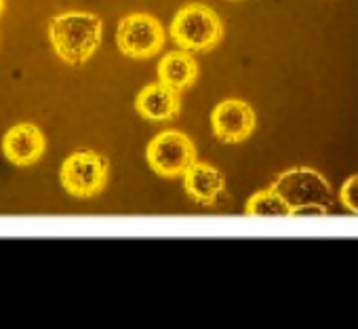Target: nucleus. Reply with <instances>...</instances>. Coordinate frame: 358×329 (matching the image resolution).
<instances>
[{
	"mask_svg": "<svg viewBox=\"0 0 358 329\" xmlns=\"http://www.w3.org/2000/svg\"><path fill=\"white\" fill-rule=\"evenodd\" d=\"M49 38L66 64H85L101 43V20L85 11L55 15L49 22Z\"/></svg>",
	"mask_w": 358,
	"mask_h": 329,
	"instance_id": "obj_1",
	"label": "nucleus"
},
{
	"mask_svg": "<svg viewBox=\"0 0 358 329\" xmlns=\"http://www.w3.org/2000/svg\"><path fill=\"white\" fill-rule=\"evenodd\" d=\"M291 205L293 216H327L331 203V188L327 180L306 167L285 172L272 186Z\"/></svg>",
	"mask_w": 358,
	"mask_h": 329,
	"instance_id": "obj_2",
	"label": "nucleus"
},
{
	"mask_svg": "<svg viewBox=\"0 0 358 329\" xmlns=\"http://www.w3.org/2000/svg\"><path fill=\"white\" fill-rule=\"evenodd\" d=\"M224 36L220 15L201 3L182 7L171 22V38L186 51H209Z\"/></svg>",
	"mask_w": 358,
	"mask_h": 329,
	"instance_id": "obj_3",
	"label": "nucleus"
},
{
	"mask_svg": "<svg viewBox=\"0 0 358 329\" xmlns=\"http://www.w3.org/2000/svg\"><path fill=\"white\" fill-rule=\"evenodd\" d=\"M59 178L62 186L72 197H95L108 182V158L91 150L74 152L64 160Z\"/></svg>",
	"mask_w": 358,
	"mask_h": 329,
	"instance_id": "obj_4",
	"label": "nucleus"
},
{
	"mask_svg": "<svg viewBox=\"0 0 358 329\" xmlns=\"http://www.w3.org/2000/svg\"><path fill=\"white\" fill-rule=\"evenodd\" d=\"M150 167L162 178L186 176L196 162V148L192 139L182 131H162L148 144Z\"/></svg>",
	"mask_w": 358,
	"mask_h": 329,
	"instance_id": "obj_5",
	"label": "nucleus"
},
{
	"mask_svg": "<svg viewBox=\"0 0 358 329\" xmlns=\"http://www.w3.org/2000/svg\"><path fill=\"white\" fill-rule=\"evenodd\" d=\"M118 49L129 57H152L164 45V30L154 15L133 13L127 15L116 30Z\"/></svg>",
	"mask_w": 358,
	"mask_h": 329,
	"instance_id": "obj_6",
	"label": "nucleus"
},
{
	"mask_svg": "<svg viewBox=\"0 0 358 329\" xmlns=\"http://www.w3.org/2000/svg\"><path fill=\"white\" fill-rule=\"evenodd\" d=\"M211 127L222 141H243L255 129V112L247 102L226 99L215 106L211 114Z\"/></svg>",
	"mask_w": 358,
	"mask_h": 329,
	"instance_id": "obj_7",
	"label": "nucleus"
},
{
	"mask_svg": "<svg viewBox=\"0 0 358 329\" xmlns=\"http://www.w3.org/2000/svg\"><path fill=\"white\" fill-rule=\"evenodd\" d=\"M3 152L13 164H17V167H28V164L36 162L43 156L45 135L36 125L20 122L5 133Z\"/></svg>",
	"mask_w": 358,
	"mask_h": 329,
	"instance_id": "obj_8",
	"label": "nucleus"
},
{
	"mask_svg": "<svg viewBox=\"0 0 358 329\" xmlns=\"http://www.w3.org/2000/svg\"><path fill=\"white\" fill-rule=\"evenodd\" d=\"M179 91L162 85V83H152L143 87L137 93L135 108L137 112L148 118V120H169L179 114Z\"/></svg>",
	"mask_w": 358,
	"mask_h": 329,
	"instance_id": "obj_9",
	"label": "nucleus"
},
{
	"mask_svg": "<svg viewBox=\"0 0 358 329\" xmlns=\"http://www.w3.org/2000/svg\"><path fill=\"white\" fill-rule=\"evenodd\" d=\"M186 192L196 201L205 205H213L220 195L224 192V176L209 162H194L184 176Z\"/></svg>",
	"mask_w": 358,
	"mask_h": 329,
	"instance_id": "obj_10",
	"label": "nucleus"
},
{
	"mask_svg": "<svg viewBox=\"0 0 358 329\" xmlns=\"http://www.w3.org/2000/svg\"><path fill=\"white\" fill-rule=\"evenodd\" d=\"M199 76V64L188 51H173L166 53L158 62V83L182 91L188 89Z\"/></svg>",
	"mask_w": 358,
	"mask_h": 329,
	"instance_id": "obj_11",
	"label": "nucleus"
},
{
	"mask_svg": "<svg viewBox=\"0 0 358 329\" xmlns=\"http://www.w3.org/2000/svg\"><path fill=\"white\" fill-rule=\"evenodd\" d=\"M245 214L257 216V218H289V216H293V209L282 199V195L278 190L268 188V190H262L249 199Z\"/></svg>",
	"mask_w": 358,
	"mask_h": 329,
	"instance_id": "obj_12",
	"label": "nucleus"
},
{
	"mask_svg": "<svg viewBox=\"0 0 358 329\" xmlns=\"http://www.w3.org/2000/svg\"><path fill=\"white\" fill-rule=\"evenodd\" d=\"M339 199H341V203H343L352 214L358 216V176L348 178V182L341 186Z\"/></svg>",
	"mask_w": 358,
	"mask_h": 329,
	"instance_id": "obj_13",
	"label": "nucleus"
},
{
	"mask_svg": "<svg viewBox=\"0 0 358 329\" xmlns=\"http://www.w3.org/2000/svg\"><path fill=\"white\" fill-rule=\"evenodd\" d=\"M3 5H5V0H0V13H3Z\"/></svg>",
	"mask_w": 358,
	"mask_h": 329,
	"instance_id": "obj_14",
	"label": "nucleus"
}]
</instances>
